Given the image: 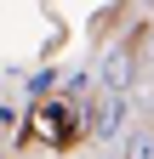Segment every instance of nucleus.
Here are the masks:
<instances>
[{"label": "nucleus", "instance_id": "obj_1", "mask_svg": "<svg viewBox=\"0 0 154 159\" xmlns=\"http://www.w3.org/2000/svg\"><path fill=\"white\" fill-rule=\"evenodd\" d=\"M131 153H137V159H154V142H143V136H137V142H131Z\"/></svg>", "mask_w": 154, "mask_h": 159}]
</instances>
